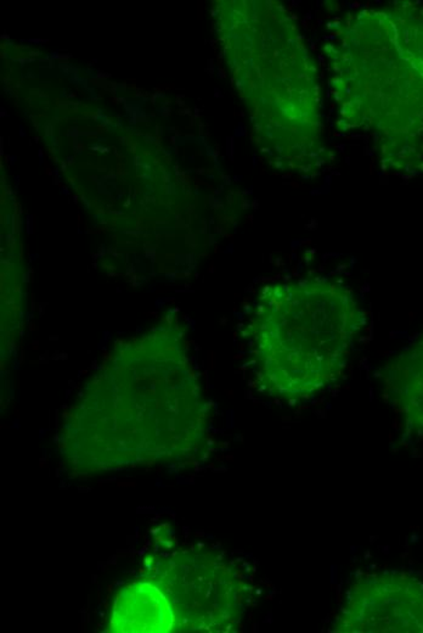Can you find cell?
<instances>
[{
    "instance_id": "cell-1",
    "label": "cell",
    "mask_w": 423,
    "mask_h": 633,
    "mask_svg": "<svg viewBox=\"0 0 423 633\" xmlns=\"http://www.w3.org/2000/svg\"><path fill=\"white\" fill-rule=\"evenodd\" d=\"M212 409L188 355L184 329L166 318L105 355L66 409L58 450L73 477L190 467L209 452Z\"/></svg>"
},
{
    "instance_id": "cell-2",
    "label": "cell",
    "mask_w": 423,
    "mask_h": 633,
    "mask_svg": "<svg viewBox=\"0 0 423 633\" xmlns=\"http://www.w3.org/2000/svg\"><path fill=\"white\" fill-rule=\"evenodd\" d=\"M363 328L358 297L338 279L265 286L244 324L258 384L289 404L313 400L344 377Z\"/></svg>"
},
{
    "instance_id": "cell-3",
    "label": "cell",
    "mask_w": 423,
    "mask_h": 633,
    "mask_svg": "<svg viewBox=\"0 0 423 633\" xmlns=\"http://www.w3.org/2000/svg\"><path fill=\"white\" fill-rule=\"evenodd\" d=\"M149 579L172 605L174 631L230 632L239 628L252 598L239 563L206 547L180 549L152 561Z\"/></svg>"
},
{
    "instance_id": "cell-4",
    "label": "cell",
    "mask_w": 423,
    "mask_h": 633,
    "mask_svg": "<svg viewBox=\"0 0 423 633\" xmlns=\"http://www.w3.org/2000/svg\"><path fill=\"white\" fill-rule=\"evenodd\" d=\"M338 633H423V582L400 570L363 572L335 617Z\"/></svg>"
},
{
    "instance_id": "cell-5",
    "label": "cell",
    "mask_w": 423,
    "mask_h": 633,
    "mask_svg": "<svg viewBox=\"0 0 423 633\" xmlns=\"http://www.w3.org/2000/svg\"><path fill=\"white\" fill-rule=\"evenodd\" d=\"M383 395L409 432L423 436V334L391 357L382 373Z\"/></svg>"
},
{
    "instance_id": "cell-6",
    "label": "cell",
    "mask_w": 423,
    "mask_h": 633,
    "mask_svg": "<svg viewBox=\"0 0 423 633\" xmlns=\"http://www.w3.org/2000/svg\"><path fill=\"white\" fill-rule=\"evenodd\" d=\"M107 628L110 632H170L176 628V617L166 594L146 577L120 591Z\"/></svg>"
}]
</instances>
